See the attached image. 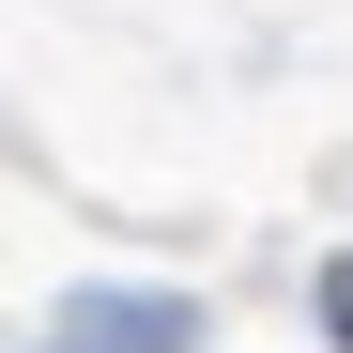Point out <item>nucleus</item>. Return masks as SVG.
Listing matches in <instances>:
<instances>
[{
	"mask_svg": "<svg viewBox=\"0 0 353 353\" xmlns=\"http://www.w3.org/2000/svg\"><path fill=\"white\" fill-rule=\"evenodd\" d=\"M185 338H200L185 292H92V307L46 323V353H185Z\"/></svg>",
	"mask_w": 353,
	"mask_h": 353,
	"instance_id": "nucleus-1",
	"label": "nucleus"
},
{
	"mask_svg": "<svg viewBox=\"0 0 353 353\" xmlns=\"http://www.w3.org/2000/svg\"><path fill=\"white\" fill-rule=\"evenodd\" d=\"M323 323H338V338H353V261H338V276H323Z\"/></svg>",
	"mask_w": 353,
	"mask_h": 353,
	"instance_id": "nucleus-2",
	"label": "nucleus"
}]
</instances>
